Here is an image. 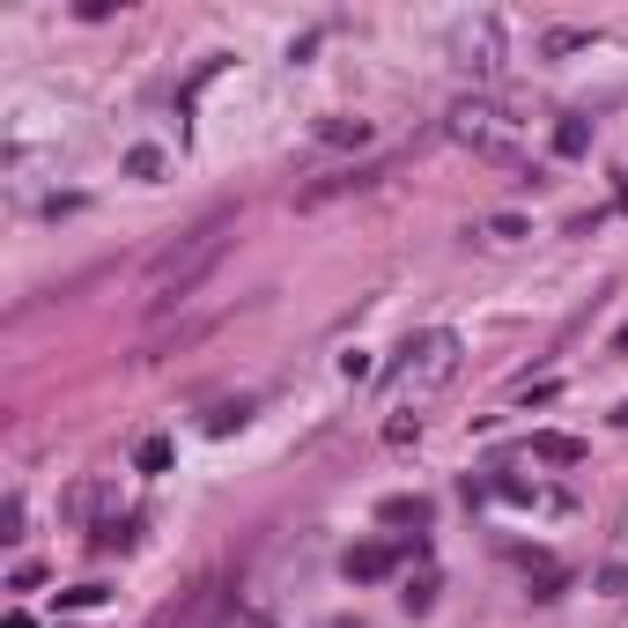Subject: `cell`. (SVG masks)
Returning a JSON list of instances; mask_svg holds the SVG:
<instances>
[{
	"label": "cell",
	"instance_id": "obj_7",
	"mask_svg": "<svg viewBox=\"0 0 628 628\" xmlns=\"http://www.w3.org/2000/svg\"><path fill=\"white\" fill-rule=\"evenodd\" d=\"M592 45H599V30H577V23L540 30V60H570V52H592Z\"/></svg>",
	"mask_w": 628,
	"mask_h": 628
},
{
	"label": "cell",
	"instance_id": "obj_12",
	"mask_svg": "<svg viewBox=\"0 0 628 628\" xmlns=\"http://www.w3.org/2000/svg\"><path fill=\"white\" fill-rule=\"evenodd\" d=\"M134 532H141V518H97L89 547H97V555H126V547H134Z\"/></svg>",
	"mask_w": 628,
	"mask_h": 628
},
{
	"label": "cell",
	"instance_id": "obj_22",
	"mask_svg": "<svg viewBox=\"0 0 628 628\" xmlns=\"http://www.w3.org/2000/svg\"><path fill=\"white\" fill-rule=\"evenodd\" d=\"M614 207H621V215H628V170H621V178H614Z\"/></svg>",
	"mask_w": 628,
	"mask_h": 628
},
{
	"label": "cell",
	"instance_id": "obj_19",
	"mask_svg": "<svg viewBox=\"0 0 628 628\" xmlns=\"http://www.w3.org/2000/svg\"><path fill=\"white\" fill-rule=\"evenodd\" d=\"M244 414H252V400H222V407L207 414V429H215V436H230V429L244 422Z\"/></svg>",
	"mask_w": 628,
	"mask_h": 628
},
{
	"label": "cell",
	"instance_id": "obj_20",
	"mask_svg": "<svg viewBox=\"0 0 628 628\" xmlns=\"http://www.w3.org/2000/svg\"><path fill=\"white\" fill-rule=\"evenodd\" d=\"M481 237H496V244H518V237H525V222H518V215H488V222H481Z\"/></svg>",
	"mask_w": 628,
	"mask_h": 628
},
{
	"label": "cell",
	"instance_id": "obj_4",
	"mask_svg": "<svg viewBox=\"0 0 628 628\" xmlns=\"http://www.w3.org/2000/svg\"><path fill=\"white\" fill-rule=\"evenodd\" d=\"M451 67L473 74V82H496V67H503V23L496 15H466L451 30Z\"/></svg>",
	"mask_w": 628,
	"mask_h": 628
},
{
	"label": "cell",
	"instance_id": "obj_15",
	"mask_svg": "<svg viewBox=\"0 0 628 628\" xmlns=\"http://www.w3.org/2000/svg\"><path fill=\"white\" fill-rule=\"evenodd\" d=\"M126 178H141V185H156V178H163V148H126Z\"/></svg>",
	"mask_w": 628,
	"mask_h": 628
},
{
	"label": "cell",
	"instance_id": "obj_14",
	"mask_svg": "<svg viewBox=\"0 0 628 628\" xmlns=\"http://www.w3.org/2000/svg\"><path fill=\"white\" fill-rule=\"evenodd\" d=\"M525 577H532V599H562V584H570V570L547 555H525Z\"/></svg>",
	"mask_w": 628,
	"mask_h": 628
},
{
	"label": "cell",
	"instance_id": "obj_3",
	"mask_svg": "<svg viewBox=\"0 0 628 628\" xmlns=\"http://www.w3.org/2000/svg\"><path fill=\"white\" fill-rule=\"evenodd\" d=\"M444 134H451L466 156H481V163H518V156H525V119H518L503 97H481V89L444 111Z\"/></svg>",
	"mask_w": 628,
	"mask_h": 628
},
{
	"label": "cell",
	"instance_id": "obj_18",
	"mask_svg": "<svg viewBox=\"0 0 628 628\" xmlns=\"http://www.w3.org/2000/svg\"><path fill=\"white\" fill-rule=\"evenodd\" d=\"M134 466H141V473H163L170 466V436H148L141 451H134Z\"/></svg>",
	"mask_w": 628,
	"mask_h": 628
},
{
	"label": "cell",
	"instance_id": "obj_6",
	"mask_svg": "<svg viewBox=\"0 0 628 628\" xmlns=\"http://www.w3.org/2000/svg\"><path fill=\"white\" fill-rule=\"evenodd\" d=\"M400 555H407V547L363 540V547H348V562H340V570H348V584H377V577H392V570H400Z\"/></svg>",
	"mask_w": 628,
	"mask_h": 628
},
{
	"label": "cell",
	"instance_id": "obj_2",
	"mask_svg": "<svg viewBox=\"0 0 628 628\" xmlns=\"http://www.w3.org/2000/svg\"><path fill=\"white\" fill-rule=\"evenodd\" d=\"M459 370H466V340L459 333H444V326H436V333H414L407 348H400V363L385 370V400H392V407H407V400H436Z\"/></svg>",
	"mask_w": 628,
	"mask_h": 628
},
{
	"label": "cell",
	"instance_id": "obj_10",
	"mask_svg": "<svg viewBox=\"0 0 628 628\" xmlns=\"http://www.w3.org/2000/svg\"><path fill=\"white\" fill-rule=\"evenodd\" d=\"M555 156H570V163L592 156V119H584V111H562L555 119Z\"/></svg>",
	"mask_w": 628,
	"mask_h": 628
},
{
	"label": "cell",
	"instance_id": "obj_8",
	"mask_svg": "<svg viewBox=\"0 0 628 628\" xmlns=\"http://www.w3.org/2000/svg\"><path fill=\"white\" fill-rule=\"evenodd\" d=\"M311 141L318 148H370V119H318Z\"/></svg>",
	"mask_w": 628,
	"mask_h": 628
},
{
	"label": "cell",
	"instance_id": "obj_24",
	"mask_svg": "<svg viewBox=\"0 0 628 628\" xmlns=\"http://www.w3.org/2000/svg\"><path fill=\"white\" fill-rule=\"evenodd\" d=\"M614 355H628V326H621V340H614Z\"/></svg>",
	"mask_w": 628,
	"mask_h": 628
},
{
	"label": "cell",
	"instance_id": "obj_13",
	"mask_svg": "<svg viewBox=\"0 0 628 628\" xmlns=\"http://www.w3.org/2000/svg\"><path fill=\"white\" fill-rule=\"evenodd\" d=\"M104 503H111V488H104V481H74V488H67V503H60V510H67L74 525H89V518H97Z\"/></svg>",
	"mask_w": 628,
	"mask_h": 628
},
{
	"label": "cell",
	"instance_id": "obj_17",
	"mask_svg": "<svg viewBox=\"0 0 628 628\" xmlns=\"http://www.w3.org/2000/svg\"><path fill=\"white\" fill-rule=\"evenodd\" d=\"M111 592L104 584H74V592H60V614H82V606H104Z\"/></svg>",
	"mask_w": 628,
	"mask_h": 628
},
{
	"label": "cell",
	"instance_id": "obj_16",
	"mask_svg": "<svg viewBox=\"0 0 628 628\" xmlns=\"http://www.w3.org/2000/svg\"><path fill=\"white\" fill-rule=\"evenodd\" d=\"M436 584H444L436 570H422V577L407 584V614H429V606H436Z\"/></svg>",
	"mask_w": 628,
	"mask_h": 628
},
{
	"label": "cell",
	"instance_id": "obj_5",
	"mask_svg": "<svg viewBox=\"0 0 628 628\" xmlns=\"http://www.w3.org/2000/svg\"><path fill=\"white\" fill-rule=\"evenodd\" d=\"M392 170V156H370V163H348V170H326V178H311L304 193H296V207L311 215V207H326V200H348V193H370L377 178Z\"/></svg>",
	"mask_w": 628,
	"mask_h": 628
},
{
	"label": "cell",
	"instance_id": "obj_1",
	"mask_svg": "<svg viewBox=\"0 0 628 628\" xmlns=\"http://www.w3.org/2000/svg\"><path fill=\"white\" fill-rule=\"evenodd\" d=\"M237 244V207H215L207 222H193L178 244H163L156 259H148V274H141V304L148 311H170V304H185V296L207 281L222 266V252Z\"/></svg>",
	"mask_w": 628,
	"mask_h": 628
},
{
	"label": "cell",
	"instance_id": "obj_11",
	"mask_svg": "<svg viewBox=\"0 0 628 628\" xmlns=\"http://www.w3.org/2000/svg\"><path fill=\"white\" fill-rule=\"evenodd\" d=\"M532 459H540V466H577L584 444H577V436H562V429H540V436H532Z\"/></svg>",
	"mask_w": 628,
	"mask_h": 628
},
{
	"label": "cell",
	"instance_id": "obj_25",
	"mask_svg": "<svg viewBox=\"0 0 628 628\" xmlns=\"http://www.w3.org/2000/svg\"><path fill=\"white\" fill-rule=\"evenodd\" d=\"M333 628H363V621H333Z\"/></svg>",
	"mask_w": 628,
	"mask_h": 628
},
{
	"label": "cell",
	"instance_id": "obj_21",
	"mask_svg": "<svg viewBox=\"0 0 628 628\" xmlns=\"http://www.w3.org/2000/svg\"><path fill=\"white\" fill-rule=\"evenodd\" d=\"M0 540H23V496L0 503Z\"/></svg>",
	"mask_w": 628,
	"mask_h": 628
},
{
	"label": "cell",
	"instance_id": "obj_23",
	"mask_svg": "<svg viewBox=\"0 0 628 628\" xmlns=\"http://www.w3.org/2000/svg\"><path fill=\"white\" fill-rule=\"evenodd\" d=\"M0 628H38V621H30V614H8V621H0Z\"/></svg>",
	"mask_w": 628,
	"mask_h": 628
},
{
	"label": "cell",
	"instance_id": "obj_9",
	"mask_svg": "<svg viewBox=\"0 0 628 628\" xmlns=\"http://www.w3.org/2000/svg\"><path fill=\"white\" fill-rule=\"evenodd\" d=\"M377 518H385V525H414V532H422V525L436 518V503H429V496H385V503H377Z\"/></svg>",
	"mask_w": 628,
	"mask_h": 628
}]
</instances>
